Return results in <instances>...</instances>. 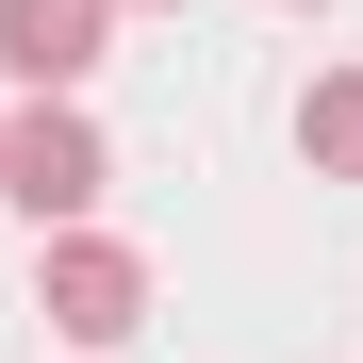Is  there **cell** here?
Instances as JSON below:
<instances>
[{
    "instance_id": "obj_5",
    "label": "cell",
    "mask_w": 363,
    "mask_h": 363,
    "mask_svg": "<svg viewBox=\"0 0 363 363\" xmlns=\"http://www.w3.org/2000/svg\"><path fill=\"white\" fill-rule=\"evenodd\" d=\"M149 17H182V0H149Z\"/></svg>"
},
{
    "instance_id": "obj_1",
    "label": "cell",
    "mask_w": 363,
    "mask_h": 363,
    "mask_svg": "<svg viewBox=\"0 0 363 363\" xmlns=\"http://www.w3.org/2000/svg\"><path fill=\"white\" fill-rule=\"evenodd\" d=\"M0 199L33 215V248H50V231H83V215L116 199V149H99V116H83V99H33L17 133H0Z\"/></svg>"
},
{
    "instance_id": "obj_2",
    "label": "cell",
    "mask_w": 363,
    "mask_h": 363,
    "mask_svg": "<svg viewBox=\"0 0 363 363\" xmlns=\"http://www.w3.org/2000/svg\"><path fill=\"white\" fill-rule=\"evenodd\" d=\"M33 314L67 347H133L149 330V264L116 248V231H50V248H33Z\"/></svg>"
},
{
    "instance_id": "obj_4",
    "label": "cell",
    "mask_w": 363,
    "mask_h": 363,
    "mask_svg": "<svg viewBox=\"0 0 363 363\" xmlns=\"http://www.w3.org/2000/svg\"><path fill=\"white\" fill-rule=\"evenodd\" d=\"M297 165H314V182H363V67H330L314 99H297Z\"/></svg>"
},
{
    "instance_id": "obj_3",
    "label": "cell",
    "mask_w": 363,
    "mask_h": 363,
    "mask_svg": "<svg viewBox=\"0 0 363 363\" xmlns=\"http://www.w3.org/2000/svg\"><path fill=\"white\" fill-rule=\"evenodd\" d=\"M99 33H116V0H0V67H17L33 99H83Z\"/></svg>"
}]
</instances>
